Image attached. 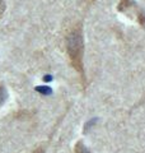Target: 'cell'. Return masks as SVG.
<instances>
[{
    "mask_svg": "<svg viewBox=\"0 0 145 153\" xmlns=\"http://www.w3.org/2000/svg\"><path fill=\"white\" fill-rule=\"evenodd\" d=\"M4 10H5V4H4V0H0V17H1Z\"/></svg>",
    "mask_w": 145,
    "mask_h": 153,
    "instance_id": "5b68a950",
    "label": "cell"
},
{
    "mask_svg": "<svg viewBox=\"0 0 145 153\" xmlns=\"http://www.w3.org/2000/svg\"><path fill=\"white\" fill-rule=\"evenodd\" d=\"M35 153H42V151H37V152H35Z\"/></svg>",
    "mask_w": 145,
    "mask_h": 153,
    "instance_id": "8992f818",
    "label": "cell"
},
{
    "mask_svg": "<svg viewBox=\"0 0 145 153\" xmlns=\"http://www.w3.org/2000/svg\"><path fill=\"white\" fill-rule=\"evenodd\" d=\"M37 91H38V92H41L42 94H50L51 93V88H48V87H45V88H43V87H38Z\"/></svg>",
    "mask_w": 145,
    "mask_h": 153,
    "instance_id": "277c9868",
    "label": "cell"
},
{
    "mask_svg": "<svg viewBox=\"0 0 145 153\" xmlns=\"http://www.w3.org/2000/svg\"><path fill=\"white\" fill-rule=\"evenodd\" d=\"M66 50L69 57L71 60V64L74 65L76 70H79L83 74V33H81V27L76 26L69 32L66 36Z\"/></svg>",
    "mask_w": 145,
    "mask_h": 153,
    "instance_id": "6da1fadb",
    "label": "cell"
},
{
    "mask_svg": "<svg viewBox=\"0 0 145 153\" xmlns=\"http://www.w3.org/2000/svg\"><path fill=\"white\" fill-rule=\"evenodd\" d=\"M75 153H90V152L83 143H78L76 147H75Z\"/></svg>",
    "mask_w": 145,
    "mask_h": 153,
    "instance_id": "7a4b0ae2",
    "label": "cell"
},
{
    "mask_svg": "<svg viewBox=\"0 0 145 153\" xmlns=\"http://www.w3.org/2000/svg\"><path fill=\"white\" fill-rule=\"evenodd\" d=\"M5 100H7V89L4 85L0 84V106L5 102Z\"/></svg>",
    "mask_w": 145,
    "mask_h": 153,
    "instance_id": "3957f363",
    "label": "cell"
}]
</instances>
